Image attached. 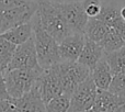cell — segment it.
<instances>
[{
  "mask_svg": "<svg viewBox=\"0 0 125 112\" xmlns=\"http://www.w3.org/2000/svg\"><path fill=\"white\" fill-rule=\"evenodd\" d=\"M33 39L36 50L37 62L43 68H48L61 62L58 52V42L42 28L36 12L32 18Z\"/></svg>",
  "mask_w": 125,
  "mask_h": 112,
  "instance_id": "1",
  "label": "cell"
},
{
  "mask_svg": "<svg viewBox=\"0 0 125 112\" xmlns=\"http://www.w3.org/2000/svg\"><path fill=\"white\" fill-rule=\"evenodd\" d=\"M36 14L42 28L48 32L57 42H61L67 35L70 34L68 25L62 17L56 1L40 0Z\"/></svg>",
  "mask_w": 125,
  "mask_h": 112,
  "instance_id": "2",
  "label": "cell"
},
{
  "mask_svg": "<svg viewBox=\"0 0 125 112\" xmlns=\"http://www.w3.org/2000/svg\"><path fill=\"white\" fill-rule=\"evenodd\" d=\"M39 68H15L3 71L8 93L11 98H20L32 89L33 85L43 71Z\"/></svg>",
  "mask_w": 125,
  "mask_h": 112,
  "instance_id": "3",
  "label": "cell"
},
{
  "mask_svg": "<svg viewBox=\"0 0 125 112\" xmlns=\"http://www.w3.org/2000/svg\"><path fill=\"white\" fill-rule=\"evenodd\" d=\"M62 93L70 97L78 86L90 76L91 70L79 62H59L56 64Z\"/></svg>",
  "mask_w": 125,
  "mask_h": 112,
  "instance_id": "4",
  "label": "cell"
},
{
  "mask_svg": "<svg viewBox=\"0 0 125 112\" xmlns=\"http://www.w3.org/2000/svg\"><path fill=\"white\" fill-rule=\"evenodd\" d=\"M58 9L68 25L71 33H84L89 17L82 6L81 0L73 1H56Z\"/></svg>",
  "mask_w": 125,
  "mask_h": 112,
  "instance_id": "5",
  "label": "cell"
},
{
  "mask_svg": "<svg viewBox=\"0 0 125 112\" xmlns=\"http://www.w3.org/2000/svg\"><path fill=\"white\" fill-rule=\"evenodd\" d=\"M97 91L98 87L95 86L90 75L84 81H82L76 88V90L70 96V106H69L68 111H90L93 106V102H94Z\"/></svg>",
  "mask_w": 125,
  "mask_h": 112,
  "instance_id": "6",
  "label": "cell"
},
{
  "mask_svg": "<svg viewBox=\"0 0 125 112\" xmlns=\"http://www.w3.org/2000/svg\"><path fill=\"white\" fill-rule=\"evenodd\" d=\"M37 8L39 2L33 0L2 11V31L4 32L13 26L29 22L37 11Z\"/></svg>",
  "mask_w": 125,
  "mask_h": 112,
  "instance_id": "7",
  "label": "cell"
},
{
  "mask_svg": "<svg viewBox=\"0 0 125 112\" xmlns=\"http://www.w3.org/2000/svg\"><path fill=\"white\" fill-rule=\"evenodd\" d=\"M39 67L41 66L37 62L34 39L32 36L26 42L17 45V48H15L10 62L3 71L15 68H39Z\"/></svg>",
  "mask_w": 125,
  "mask_h": 112,
  "instance_id": "8",
  "label": "cell"
},
{
  "mask_svg": "<svg viewBox=\"0 0 125 112\" xmlns=\"http://www.w3.org/2000/svg\"><path fill=\"white\" fill-rule=\"evenodd\" d=\"M36 84L40 88L42 99L44 103H47L52 98L62 93L61 78L56 68V64L48 68H44L42 74L39 76Z\"/></svg>",
  "mask_w": 125,
  "mask_h": 112,
  "instance_id": "9",
  "label": "cell"
},
{
  "mask_svg": "<svg viewBox=\"0 0 125 112\" xmlns=\"http://www.w3.org/2000/svg\"><path fill=\"white\" fill-rule=\"evenodd\" d=\"M86 43L84 33H70L58 43L61 62H76Z\"/></svg>",
  "mask_w": 125,
  "mask_h": 112,
  "instance_id": "10",
  "label": "cell"
},
{
  "mask_svg": "<svg viewBox=\"0 0 125 112\" xmlns=\"http://www.w3.org/2000/svg\"><path fill=\"white\" fill-rule=\"evenodd\" d=\"M12 99L17 107V111H46L45 103L42 99L36 81L29 92L20 98H12Z\"/></svg>",
  "mask_w": 125,
  "mask_h": 112,
  "instance_id": "11",
  "label": "cell"
},
{
  "mask_svg": "<svg viewBox=\"0 0 125 112\" xmlns=\"http://www.w3.org/2000/svg\"><path fill=\"white\" fill-rule=\"evenodd\" d=\"M125 103V99L119 96L113 95L112 92L106 89H99L98 88L97 96H95L93 106L90 111H120L121 107Z\"/></svg>",
  "mask_w": 125,
  "mask_h": 112,
  "instance_id": "12",
  "label": "cell"
},
{
  "mask_svg": "<svg viewBox=\"0 0 125 112\" xmlns=\"http://www.w3.org/2000/svg\"><path fill=\"white\" fill-rule=\"evenodd\" d=\"M103 55L104 52L101 45L98 42H94L86 37V43H84V46L80 53V56L78 57L77 62H79L80 64L84 65L90 70H92L95 65L98 64V62L103 57Z\"/></svg>",
  "mask_w": 125,
  "mask_h": 112,
  "instance_id": "13",
  "label": "cell"
},
{
  "mask_svg": "<svg viewBox=\"0 0 125 112\" xmlns=\"http://www.w3.org/2000/svg\"><path fill=\"white\" fill-rule=\"evenodd\" d=\"M90 75L93 81H94L95 86L99 89H104V90L109 89V86H110L113 78V73L111 70V67L109 65V63L106 62L104 55L98 62L94 68L91 70Z\"/></svg>",
  "mask_w": 125,
  "mask_h": 112,
  "instance_id": "14",
  "label": "cell"
},
{
  "mask_svg": "<svg viewBox=\"0 0 125 112\" xmlns=\"http://www.w3.org/2000/svg\"><path fill=\"white\" fill-rule=\"evenodd\" d=\"M1 35L3 37H6L8 41L12 42L15 45L22 44L24 42H26L29 39L33 36V23L32 19L29 22L22 23L20 25L13 26V28L9 29V30L4 31L3 33H1Z\"/></svg>",
  "mask_w": 125,
  "mask_h": 112,
  "instance_id": "15",
  "label": "cell"
},
{
  "mask_svg": "<svg viewBox=\"0 0 125 112\" xmlns=\"http://www.w3.org/2000/svg\"><path fill=\"white\" fill-rule=\"evenodd\" d=\"M121 4L114 0H102V7L99 15L95 18L103 21L108 26H113L114 22L121 18Z\"/></svg>",
  "mask_w": 125,
  "mask_h": 112,
  "instance_id": "16",
  "label": "cell"
},
{
  "mask_svg": "<svg viewBox=\"0 0 125 112\" xmlns=\"http://www.w3.org/2000/svg\"><path fill=\"white\" fill-rule=\"evenodd\" d=\"M109 29H110V26H108L100 19H98V18H89L86 25V30H84V35L88 39L100 43L104 39L106 33L109 32Z\"/></svg>",
  "mask_w": 125,
  "mask_h": 112,
  "instance_id": "17",
  "label": "cell"
},
{
  "mask_svg": "<svg viewBox=\"0 0 125 112\" xmlns=\"http://www.w3.org/2000/svg\"><path fill=\"white\" fill-rule=\"evenodd\" d=\"M100 45L103 48L104 53H111L114 51L120 50L121 47L125 46V41L119 35V33L113 28L109 29V32L104 36V39L100 42Z\"/></svg>",
  "mask_w": 125,
  "mask_h": 112,
  "instance_id": "18",
  "label": "cell"
},
{
  "mask_svg": "<svg viewBox=\"0 0 125 112\" xmlns=\"http://www.w3.org/2000/svg\"><path fill=\"white\" fill-rule=\"evenodd\" d=\"M106 62L111 67L113 75L117 73L125 74V46L111 53H104Z\"/></svg>",
  "mask_w": 125,
  "mask_h": 112,
  "instance_id": "19",
  "label": "cell"
},
{
  "mask_svg": "<svg viewBox=\"0 0 125 112\" xmlns=\"http://www.w3.org/2000/svg\"><path fill=\"white\" fill-rule=\"evenodd\" d=\"M15 48H17L15 44L8 41L6 37L0 34V68L2 70L7 68V65L10 62Z\"/></svg>",
  "mask_w": 125,
  "mask_h": 112,
  "instance_id": "20",
  "label": "cell"
},
{
  "mask_svg": "<svg viewBox=\"0 0 125 112\" xmlns=\"http://www.w3.org/2000/svg\"><path fill=\"white\" fill-rule=\"evenodd\" d=\"M69 106H70V97L68 95H65V93H62V95L52 98L45 104L46 111H53V112L68 111Z\"/></svg>",
  "mask_w": 125,
  "mask_h": 112,
  "instance_id": "21",
  "label": "cell"
},
{
  "mask_svg": "<svg viewBox=\"0 0 125 112\" xmlns=\"http://www.w3.org/2000/svg\"><path fill=\"white\" fill-rule=\"evenodd\" d=\"M108 90L112 92L113 95L119 96V97L125 99V74H114Z\"/></svg>",
  "mask_w": 125,
  "mask_h": 112,
  "instance_id": "22",
  "label": "cell"
},
{
  "mask_svg": "<svg viewBox=\"0 0 125 112\" xmlns=\"http://www.w3.org/2000/svg\"><path fill=\"white\" fill-rule=\"evenodd\" d=\"M83 9L89 18H95L99 15L102 7V0H81Z\"/></svg>",
  "mask_w": 125,
  "mask_h": 112,
  "instance_id": "23",
  "label": "cell"
},
{
  "mask_svg": "<svg viewBox=\"0 0 125 112\" xmlns=\"http://www.w3.org/2000/svg\"><path fill=\"white\" fill-rule=\"evenodd\" d=\"M9 98H10V96H9L8 89H7L4 74H3V70L0 68V100H6V99H9Z\"/></svg>",
  "mask_w": 125,
  "mask_h": 112,
  "instance_id": "24",
  "label": "cell"
},
{
  "mask_svg": "<svg viewBox=\"0 0 125 112\" xmlns=\"http://www.w3.org/2000/svg\"><path fill=\"white\" fill-rule=\"evenodd\" d=\"M111 28L114 29V30L119 33L120 36L125 41V20L122 19V17L119 18V19L114 22L113 26H111Z\"/></svg>",
  "mask_w": 125,
  "mask_h": 112,
  "instance_id": "25",
  "label": "cell"
},
{
  "mask_svg": "<svg viewBox=\"0 0 125 112\" xmlns=\"http://www.w3.org/2000/svg\"><path fill=\"white\" fill-rule=\"evenodd\" d=\"M120 12H121V17H122V19L125 20V6L122 7V8H121V11H120Z\"/></svg>",
  "mask_w": 125,
  "mask_h": 112,
  "instance_id": "26",
  "label": "cell"
},
{
  "mask_svg": "<svg viewBox=\"0 0 125 112\" xmlns=\"http://www.w3.org/2000/svg\"><path fill=\"white\" fill-rule=\"evenodd\" d=\"M36 1H40V0H36ZM51 1H59V2H62V1H73V0H51Z\"/></svg>",
  "mask_w": 125,
  "mask_h": 112,
  "instance_id": "27",
  "label": "cell"
}]
</instances>
